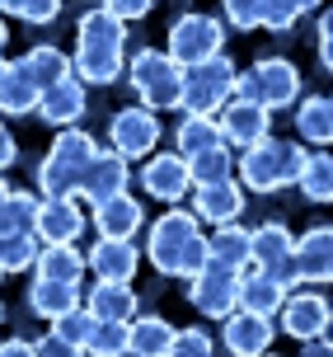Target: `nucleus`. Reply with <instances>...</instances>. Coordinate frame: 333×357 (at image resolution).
<instances>
[{"instance_id": "nucleus-7", "label": "nucleus", "mask_w": 333, "mask_h": 357, "mask_svg": "<svg viewBox=\"0 0 333 357\" xmlns=\"http://www.w3.org/2000/svg\"><path fill=\"white\" fill-rule=\"evenodd\" d=\"M240 268L230 264H216L207 259V268L188 278V301L197 305V315H207V320H226L230 310H240Z\"/></svg>"}, {"instance_id": "nucleus-27", "label": "nucleus", "mask_w": 333, "mask_h": 357, "mask_svg": "<svg viewBox=\"0 0 333 357\" xmlns=\"http://www.w3.org/2000/svg\"><path fill=\"white\" fill-rule=\"evenodd\" d=\"M19 71L29 75L38 89H47V85H56L61 75L75 71V61H70L61 47H52V43H38V47H29V52L19 56Z\"/></svg>"}, {"instance_id": "nucleus-21", "label": "nucleus", "mask_w": 333, "mask_h": 357, "mask_svg": "<svg viewBox=\"0 0 333 357\" xmlns=\"http://www.w3.org/2000/svg\"><path fill=\"white\" fill-rule=\"evenodd\" d=\"M89 254V268H94V278H104V282H132L141 268V250L132 245V240H108V235H99V245Z\"/></svg>"}, {"instance_id": "nucleus-43", "label": "nucleus", "mask_w": 333, "mask_h": 357, "mask_svg": "<svg viewBox=\"0 0 333 357\" xmlns=\"http://www.w3.org/2000/svg\"><path fill=\"white\" fill-rule=\"evenodd\" d=\"M56 15H61V0H24V10H19L24 24H52Z\"/></svg>"}, {"instance_id": "nucleus-51", "label": "nucleus", "mask_w": 333, "mask_h": 357, "mask_svg": "<svg viewBox=\"0 0 333 357\" xmlns=\"http://www.w3.org/2000/svg\"><path fill=\"white\" fill-rule=\"evenodd\" d=\"M5 197H10V183H5V178H0V202H5Z\"/></svg>"}, {"instance_id": "nucleus-14", "label": "nucleus", "mask_w": 333, "mask_h": 357, "mask_svg": "<svg viewBox=\"0 0 333 357\" xmlns=\"http://www.w3.org/2000/svg\"><path fill=\"white\" fill-rule=\"evenodd\" d=\"M221 132H226V142L230 146H254V142H263V137H272V108L258 104V99H230L226 108H221Z\"/></svg>"}, {"instance_id": "nucleus-40", "label": "nucleus", "mask_w": 333, "mask_h": 357, "mask_svg": "<svg viewBox=\"0 0 333 357\" xmlns=\"http://www.w3.org/2000/svg\"><path fill=\"white\" fill-rule=\"evenodd\" d=\"M52 329L61 334V339L75 348V353H85V343H89V329H94V310H89L85 301L75 305V310H66L61 320H52Z\"/></svg>"}, {"instance_id": "nucleus-5", "label": "nucleus", "mask_w": 333, "mask_h": 357, "mask_svg": "<svg viewBox=\"0 0 333 357\" xmlns=\"http://www.w3.org/2000/svg\"><path fill=\"white\" fill-rule=\"evenodd\" d=\"M235 80L240 71L226 52L183 66V113H221L235 99Z\"/></svg>"}, {"instance_id": "nucleus-54", "label": "nucleus", "mask_w": 333, "mask_h": 357, "mask_svg": "<svg viewBox=\"0 0 333 357\" xmlns=\"http://www.w3.org/2000/svg\"><path fill=\"white\" fill-rule=\"evenodd\" d=\"M0 278H5V264H0Z\"/></svg>"}, {"instance_id": "nucleus-22", "label": "nucleus", "mask_w": 333, "mask_h": 357, "mask_svg": "<svg viewBox=\"0 0 333 357\" xmlns=\"http://www.w3.org/2000/svg\"><path fill=\"white\" fill-rule=\"evenodd\" d=\"M80 291H85L80 282H61V278H38V273H33V287H29V296H24V301H29V310H33V315H42V320H61L66 310H75V305L85 301Z\"/></svg>"}, {"instance_id": "nucleus-2", "label": "nucleus", "mask_w": 333, "mask_h": 357, "mask_svg": "<svg viewBox=\"0 0 333 357\" xmlns=\"http://www.w3.org/2000/svg\"><path fill=\"white\" fill-rule=\"evenodd\" d=\"M127 19H118L108 5L80 15L75 24V75L85 85H113L127 66Z\"/></svg>"}, {"instance_id": "nucleus-10", "label": "nucleus", "mask_w": 333, "mask_h": 357, "mask_svg": "<svg viewBox=\"0 0 333 357\" xmlns=\"http://www.w3.org/2000/svg\"><path fill=\"white\" fill-rule=\"evenodd\" d=\"M249 268H263L268 278H277L281 287H300V273H296V235L286 231L281 221H263L254 231V264Z\"/></svg>"}, {"instance_id": "nucleus-48", "label": "nucleus", "mask_w": 333, "mask_h": 357, "mask_svg": "<svg viewBox=\"0 0 333 357\" xmlns=\"http://www.w3.org/2000/svg\"><path fill=\"white\" fill-rule=\"evenodd\" d=\"M24 353H38V343H24V339H5L0 343V357H24Z\"/></svg>"}, {"instance_id": "nucleus-1", "label": "nucleus", "mask_w": 333, "mask_h": 357, "mask_svg": "<svg viewBox=\"0 0 333 357\" xmlns=\"http://www.w3.org/2000/svg\"><path fill=\"white\" fill-rule=\"evenodd\" d=\"M146 259L160 278H197L211 259V240L202 235V216L193 207H169L164 216L150 221L146 235Z\"/></svg>"}, {"instance_id": "nucleus-20", "label": "nucleus", "mask_w": 333, "mask_h": 357, "mask_svg": "<svg viewBox=\"0 0 333 357\" xmlns=\"http://www.w3.org/2000/svg\"><path fill=\"white\" fill-rule=\"evenodd\" d=\"M89 221H94V231L108 235V240H132V235L146 226V207H141L132 193H118V197H108V202H94Z\"/></svg>"}, {"instance_id": "nucleus-38", "label": "nucleus", "mask_w": 333, "mask_h": 357, "mask_svg": "<svg viewBox=\"0 0 333 357\" xmlns=\"http://www.w3.org/2000/svg\"><path fill=\"white\" fill-rule=\"evenodd\" d=\"M188 169H193V188H197V183H216V178H230V174H235L230 146H211V151L193 155V160H188Z\"/></svg>"}, {"instance_id": "nucleus-41", "label": "nucleus", "mask_w": 333, "mask_h": 357, "mask_svg": "<svg viewBox=\"0 0 333 357\" xmlns=\"http://www.w3.org/2000/svg\"><path fill=\"white\" fill-rule=\"evenodd\" d=\"M263 10H268V0H221V19L230 29H240V33L263 29Z\"/></svg>"}, {"instance_id": "nucleus-11", "label": "nucleus", "mask_w": 333, "mask_h": 357, "mask_svg": "<svg viewBox=\"0 0 333 357\" xmlns=\"http://www.w3.org/2000/svg\"><path fill=\"white\" fill-rule=\"evenodd\" d=\"M281 329H286L296 343H310V339L333 334V301L324 296V291H291L286 305H281Z\"/></svg>"}, {"instance_id": "nucleus-29", "label": "nucleus", "mask_w": 333, "mask_h": 357, "mask_svg": "<svg viewBox=\"0 0 333 357\" xmlns=\"http://www.w3.org/2000/svg\"><path fill=\"white\" fill-rule=\"evenodd\" d=\"M296 137L305 146H329L333 142V99L310 94L296 104Z\"/></svg>"}, {"instance_id": "nucleus-52", "label": "nucleus", "mask_w": 333, "mask_h": 357, "mask_svg": "<svg viewBox=\"0 0 333 357\" xmlns=\"http://www.w3.org/2000/svg\"><path fill=\"white\" fill-rule=\"evenodd\" d=\"M5 66H10V61H5V56H0V75H5Z\"/></svg>"}, {"instance_id": "nucleus-46", "label": "nucleus", "mask_w": 333, "mask_h": 357, "mask_svg": "<svg viewBox=\"0 0 333 357\" xmlns=\"http://www.w3.org/2000/svg\"><path fill=\"white\" fill-rule=\"evenodd\" d=\"M38 357H75V348H70V343L52 329L47 339H38Z\"/></svg>"}, {"instance_id": "nucleus-44", "label": "nucleus", "mask_w": 333, "mask_h": 357, "mask_svg": "<svg viewBox=\"0 0 333 357\" xmlns=\"http://www.w3.org/2000/svg\"><path fill=\"white\" fill-rule=\"evenodd\" d=\"M104 5L118 19H127V24H137V19H146L150 10H155V0H104Z\"/></svg>"}, {"instance_id": "nucleus-37", "label": "nucleus", "mask_w": 333, "mask_h": 357, "mask_svg": "<svg viewBox=\"0 0 333 357\" xmlns=\"http://www.w3.org/2000/svg\"><path fill=\"white\" fill-rule=\"evenodd\" d=\"M33 183L42 197H66V193H80V178L70 174V169H61V165L52 160V155H42L33 169Z\"/></svg>"}, {"instance_id": "nucleus-4", "label": "nucleus", "mask_w": 333, "mask_h": 357, "mask_svg": "<svg viewBox=\"0 0 333 357\" xmlns=\"http://www.w3.org/2000/svg\"><path fill=\"white\" fill-rule=\"evenodd\" d=\"M132 89L146 108H183V61L174 52H160V47H141L127 61Z\"/></svg>"}, {"instance_id": "nucleus-3", "label": "nucleus", "mask_w": 333, "mask_h": 357, "mask_svg": "<svg viewBox=\"0 0 333 357\" xmlns=\"http://www.w3.org/2000/svg\"><path fill=\"white\" fill-rule=\"evenodd\" d=\"M305 142H277V137H263V142L245 146L240 155V183L249 193H281V188H296L300 169H305Z\"/></svg>"}, {"instance_id": "nucleus-9", "label": "nucleus", "mask_w": 333, "mask_h": 357, "mask_svg": "<svg viewBox=\"0 0 333 357\" xmlns=\"http://www.w3.org/2000/svg\"><path fill=\"white\" fill-rule=\"evenodd\" d=\"M108 146H113L118 155H127V160H146V155L160 146V118H155V108H146V104L118 108V113L108 118Z\"/></svg>"}, {"instance_id": "nucleus-49", "label": "nucleus", "mask_w": 333, "mask_h": 357, "mask_svg": "<svg viewBox=\"0 0 333 357\" xmlns=\"http://www.w3.org/2000/svg\"><path fill=\"white\" fill-rule=\"evenodd\" d=\"M19 10H24V0H0V15H15L19 19Z\"/></svg>"}, {"instance_id": "nucleus-6", "label": "nucleus", "mask_w": 333, "mask_h": 357, "mask_svg": "<svg viewBox=\"0 0 333 357\" xmlns=\"http://www.w3.org/2000/svg\"><path fill=\"white\" fill-rule=\"evenodd\" d=\"M235 94H240V99H258V104H268L272 113H277V108H296V99H300L296 61H291V56H263V61H254L249 71H240Z\"/></svg>"}, {"instance_id": "nucleus-47", "label": "nucleus", "mask_w": 333, "mask_h": 357, "mask_svg": "<svg viewBox=\"0 0 333 357\" xmlns=\"http://www.w3.org/2000/svg\"><path fill=\"white\" fill-rule=\"evenodd\" d=\"M15 160H19V146L10 137V127H0V169H10Z\"/></svg>"}, {"instance_id": "nucleus-50", "label": "nucleus", "mask_w": 333, "mask_h": 357, "mask_svg": "<svg viewBox=\"0 0 333 357\" xmlns=\"http://www.w3.org/2000/svg\"><path fill=\"white\" fill-rule=\"evenodd\" d=\"M5 38H10V29H5V19H0V52H5Z\"/></svg>"}, {"instance_id": "nucleus-17", "label": "nucleus", "mask_w": 333, "mask_h": 357, "mask_svg": "<svg viewBox=\"0 0 333 357\" xmlns=\"http://www.w3.org/2000/svg\"><path fill=\"white\" fill-rule=\"evenodd\" d=\"M193 212L211 226H226L245 216V183L240 178H216V183H197L193 188Z\"/></svg>"}, {"instance_id": "nucleus-30", "label": "nucleus", "mask_w": 333, "mask_h": 357, "mask_svg": "<svg viewBox=\"0 0 333 357\" xmlns=\"http://www.w3.org/2000/svg\"><path fill=\"white\" fill-rule=\"evenodd\" d=\"M211 259L245 273V268L254 264V231H245L240 221H226V226H216V235H211Z\"/></svg>"}, {"instance_id": "nucleus-23", "label": "nucleus", "mask_w": 333, "mask_h": 357, "mask_svg": "<svg viewBox=\"0 0 333 357\" xmlns=\"http://www.w3.org/2000/svg\"><path fill=\"white\" fill-rule=\"evenodd\" d=\"M286 296H291V287L268 278L263 268H245V278H240V305L245 310H254V315H281Z\"/></svg>"}, {"instance_id": "nucleus-19", "label": "nucleus", "mask_w": 333, "mask_h": 357, "mask_svg": "<svg viewBox=\"0 0 333 357\" xmlns=\"http://www.w3.org/2000/svg\"><path fill=\"white\" fill-rule=\"evenodd\" d=\"M296 273L310 287L333 282V226H310L296 240Z\"/></svg>"}, {"instance_id": "nucleus-15", "label": "nucleus", "mask_w": 333, "mask_h": 357, "mask_svg": "<svg viewBox=\"0 0 333 357\" xmlns=\"http://www.w3.org/2000/svg\"><path fill=\"white\" fill-rule=\"evenodd\" d=\"M141 183L146 193L160 197V202H183L193 193V169H188V155L174 151V155H150L146 169H141Z\"/></svg>"}, {"instance_id": "nucleus-26", "label": "nucleus", "mask_w": 333, "mask_h": 357, "mask_svg": "<svg viewBox=\"0 0 333 357\" xmlns=\"http://www.w3.org/2000/svg\"><path fill=\"white\" fill-rule=\"evenodd\" d=\"M174 142H178V151H183L188 160H193V155H202V151H211V146H230L216 113H183Z\"/></svg>"}, {"instance_id": "nucleus-35", "label": "nucleus", "mask_w": 333, "mask_h": 357, "mask_svg": "<svg viewBox=\"0 0 333 357\" xmlns=\"http://www.w3.org/2000/svg\"><path fill=\"white\" fill-rule=\"evenodd\" d=\"M38 254H42V240L38 235H5L0 240V264H5V273H29L38 264Z\"/></svg>"}, {"instance_id": "nucleus-34", "label": "nucleus", "mask_w": 333, "mask_h": 357, "mask_svg": "<svg viewBox=\"0 0 333 357\" xmlns=\"http://www.w3.org/2000/svg\"><path fill=\"white\" fill-rule=\"evenodd\" d=\"M38 94H42V89L19 71V61H10L5 75H0V113H10V118H19V113H38Z\"/></svg>"}, {"instance_id": "nucleus-53", "label": "nucleus", "mask_w": 333, "mask_h": 357, "mask_svg": "<svg viewBox=\"0 0 333 357\" xmlns=\"http://www.w3.org/2000/svg\"><path fill=\"white\" fill-rule=\"evenodd\" d=\"M0 320H5V305H0Z\"/></svg>"}, {"instance_id": "nucleus-16", "label": "nucleus", "mask_w": 333, "mask_h": 357, "mask_svg": "<svg viewBox=\"0 0 333 357\" xmlns=\"http://www.w3.org/2000/svg\"><path fill=\"white\" fill-rule=\"evenodd\" d=\"M85 108H89V99H85V80H80L75 71L61 75L56 85H47L42 94H38V118H42V123H52V127L80 123V118H85Z\"/></svg>"}, {"instance_id": "nucleus-33", "label": "nucleus", "mask_w": 333, "mask_h": 357, "mask_svg": "<svg viewBox=\"0 0 333 357\" xmlns=\"http://www.w3.org/2000/svg\"><path fill=\"white\" fill-rule=\"evenodd\" d=\"M89 268V254L75 245H42L33 273L38 278H61V282H80V273Z\"/></svg>"}, {"instance_id": "nucleus-45", "label": "nucleus", "mask_w": 333, "mask_h": 357, "mask_svg": "<svg viewBox=\"0 0 333 357\" xmlns=\"http://www.w3.org/2000/svg\"><path fill=\"white\" fill-rule=\"evenodd\" d=\"M319 61H324V71L333 75V10L319 15Z\"/></svg>"}, {"instance_id": "nucleus-28", "label": "nucleus", "mask_w": 333, "mask_h": 357, "mask_svg": "<svg viewBox=\"0 0 333 357\" xmlns=\"http://www.w3.org/2000/svg\"><path fill=\"white\" fill-rule=\"evenodd\" d=\"M61 169H70L75 178H85V169H89V160L99 155V146H94V137L89 132H80V127H61L52 137V151H47Z\"/></svg>"}, {"instance_id": "nucleus-25", "label": "nucleus", "mask_w": 333, "mask_h": 357, "mask_svg": "<svg viewBox=\"0 0 333 357\" xmlns=\"http://www.w3.org/2000/svg\"><path fill=\"white\" fill-rule=\"evenodd\" d=\"M85 305L99 315V320H137V291H132V282H99L85 291Z\"/></svg>"}, {"instance_id": "nucleus-18", "label": "nucleus", "mask_w": 333, "mask_h": 357, "mask_svg": "<svg viewBox=\"0 0 333 357\" xmlns=\"http://www.w3.org/2000/svg\"><path fill=\"white\" fill-rule=\"evenodd\" d=\"M127 183H132V174H127V155H118V151L108 146V151H99V155L89 160L85 178H80V197L94 207V202H108V197L127 193Z\"/></svg>"}, {"instance_id": "nucleus-32", "label": "nucleus", "mask_w": 333, "mask_h": 357, "mask_svg": "<svg viewBox=\"0 0 333 357\" xmlns=\"http://www.w3.org/2000/svg\"><path fill=\"white\" fill-rule=\"evenodd\" d=\"M296 188L305 202H333V151L315 146L310 155H305V169H300Z\"/></svg>"}, {"instance_id": "nucleus-36", "label": "nucleus", "mask_w": 333, "mask_h": 357, "mask_svg": "<svg viewBox=\"0 0 333 357\" xmlns=\"http://www.w3.org/2000/svg\"><path fill=\"white\" fill-rule=\"evenodd\" d=\"M85 353H94V357L127 353V320H99V315H94V329H89Z\"/></svg>"}, {"instance_id": "nucleus-8", "label": "nucleus", "mask_w": 333, "mask_h": 357, "mask_svg": "<svg viewBox=\"0 0 333 357\" xmlns=\"http://www.w3.org/2000/svg\"><path fill=\"white\" fill-rule=\"evenodd\" d=\"M226 19L221 15H178L169 24V52L193 66V61H207V56L226 52Z\"/></svg>"}, {"instance_id": "nucleus-24", "label": "nucleus", "mask_w": 333, "mask_h": 357, "mask_svg": "<svg viewBox=\"0 0 333 357\" xmlns=\"http://www.w3.org/2000/svg\"><path fill=\"white\" fill-rule=\"evenodd\" d=\"M174 324L160 315H137L127 324V353L132 357H169L174 353Z\"/></svg>"}, {"instance_id": "nucleus-39", "label": "nucleus", "mask_w": 333, "mask_h": 357, "mask_svg": "<svg viewBox=\"0 0 333 357\" xmlns=\"http://www.w3.org/2000/svg\"><path fill=\"white\" fill-rule=\"evenodd\" d=\"M315 5H319V0H268L263 29H268V33H291V29H296V19L310 15Z\"/></svg>"}, {"instance_id": "nucleus-42", "label": "nucleus", "mask_w": 333, "mask_h": 357, "mask_svg": "<svg viewBox=\"0 0 333 357\" xmlns=\"http://www.w3.org/2000/svg\"><path fill=\"white\" fill-rule=\"evenodd\" d=\"M211 353H216V343L202 329H178L174 334V357H211Z\"/></svg>"}, {"instance_id": "nucleus-31", "label": "nucleus", "mask_w": 333, "mask_h": 357, "mask_svg": "<svg viewBox=\"0 0 333 357\" xmlns=\"http://www.w3.org/2000/svg\"><path fill=\"white\" fill-rule=\"evenodd\" d=\"M38 207H42V193H24V188H10V197L0 202V240L5 235H38Z\"/></svg>"}, {"instance_id": "nucleus-12", "label": "nucleus", "mask_w": 333, "mask_h": 357, "mask_svg": "<svg viewBox=\"0 0 333 357\" xmlns=\"http://www.w3.org/2000/svg\"><path fill=\"white\" fill-rule=\"evenodd\" d=\"M85 226H89V216L80 207V193L42 197V207H38V240L42 245H75Z\"/></svg>"}, {"instance_id": "nucleus-13", "label": "nucleus", "mask_w": 333, "mask_h": 357, "mask_svg": "<svg viewBox=\"0 0 333 357\" xmlns=\"http://www.w3.org/2000/svg\"><path fill=\"white\" fill-rule=\"evenodd\" d=\"M272 315H254V310H230L226 320H221V343H226V353L235 357H263L272 348Z\"/></svg>"}]
</instances>
